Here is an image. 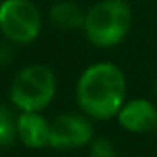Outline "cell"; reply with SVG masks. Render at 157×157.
<instances>
[{"label": "cell", "mask_w": 157, "mask_h": 157, "mask_svg": "<svg viewBox=\"0 0 157 157\" xmlns=\"http://www.w3.org/2000/svg\"><path fill=\"white\" fill-rule=\"evenodd\" d=\"M76 96L80 107L93 118L107 120L118 115L126 98L124 72L107 61L87 67L78 80Z\"/></svg>", "instance_id": "cell-1"}, {"label": "cell", "mask_w": 157, "mask_h": 157, "mask_svg": "<svg viewBox=\"0 0 157 157\" xmlns=\"http://www.w3.org/2000/svg\"><path fill=\"white\" fill-rule=\"evenodd\" d=\"M133 13L126 0H100L85 11L83 30L87 39L100 48H109L126 39Z\"/></svg>", "instance_id": "cell-2"}, {"label": "cell", "mask_w": 157, "mask_h": 157, "mask_svg": "<svg viewBox=\"0 0 157 157\" xmlns=\"http://www.w3.org/2000/svg\"><path fill=\"white\" fill-rule=\"evenodd\" d=\"M56 74L46 65H30L22 68L11 83V102L22 111H41L56 96Z\"/></svg>", "instance_id": "cell-3"}, {"label": "cell", "mask_w": 157, "mask_h": 157, "mask_svg": "<svg viewBox=\"0 0 157 157\" xmlns=\"http://www.w3.org/2000/svg\"><path fill=\"white\" fill-rule=\"evenodd\" d=\"M43 28V17L32 0H2L0 2V32L11 43L30 44Z\"/></svg>", "instance_id": "cell-4"}, {"label": "cell", "mask_w": 157, "mask_h": 157, "mask_svg": "<svg viewBox=\"0 0 157 157\" xmlns=\"http://www.w3.org/2000/svg\"><path fill=\"white\" fill-rule=\"evenodd\" d=\"M93 139V126L80 115H61L50 124V146L72 150L85 146Z\"/></svg>", "instance_id": "cell-5"}, {"label": "cell", "mask_w": 157, "mask_h": 157, "mask_svg": "<svg viewBox=\"0 0 157 157\" xmlns=\"http://www.w3.org/2000/svg\"><path fill=\"white\" fill-rule=\"evenodd\" d=\"M117 117L118 124L128 131L133 133L157 131V107L144 98H137L124 104Z\"/></svg>", "instance_id": "cell-6"}, {"label": "cell", "mask_w": 157, "mask_h": 157, "mask_svg": "<svg viewBox=\"0 0 157 157\" xmlns=\"http://www.w3.org/2000/svg\"><path fill=\"white\" fill-rule=\"evenodd\" d=\"M17 133L28 148H43L50 142V124L37 111H24L17 118Z\"/></svg>", "instance_id": "cell-7"}, {"label": "cell", "mask_w": 157, "mask_h": 157, "mask_svg": "<svg viewBox=\"0 0 157 157\" xmlns=\"http://www.w3.org/2000/svg\"><path fill=\"white\" fill-rule=\"evenodd\" d=\"M48 17L56 26L63 30H74V28H83L85 11L80 8V4L72 2V0H59L50 8Z\"/></svg>", "instance_id": "cell-8"}, {"label": "cell", "mask_w": 157, "mask_h": 157, "mask_svg": "<svg viewBox=\"0 0 157 157\" xmlns=\"http://www.w3.org/2000/svg\"><path fill=\"white\" fill-rule=\"evenodd\" d=\"M17 135V122L13 120V115L6 107H0V146L11 144Z\"/></svg>", "instance_id": "cell-9"}, {"label": "cell", "mask_w": 157, "mask_h": 157, "mask_svg": "<svg viewBox=\"0 0 157 157\" xmlns=\"http://www.w3.org/2000/svg\"><path fill=\"white\" fill-rule=\"evenodd\" d=\"M91 157H117L113 142L105 137L96 139L91 146Z\"/></svg>", "instance_id": "cell-10"}, {"label": "cell", "mask_w": 157, "mask_h": 157, "mask_svg": "<svg viewBox=\"0 0 157 157\" xmlns=\"http://www.w3.org/2000/svg\"><path fill=\"white\" fill-rule=\"evenodd\" d=\"M11 59V50L6 44H0V65H6Z\"/></svg>", "instance_id": "cell-11"}, {"label": "cell", "mask_w": 157, "mask_h": 157, "mask_svg": "<svg viewBox=\"0 0 157 157\" xmlns=\"http://www.w3.org/2000/svg\"><path fill=\"white\" fill-rule=\"evenodd\" d=\"M155 93H157V83H155Z\"/></svg>", "instance_id": "cell-12"}]
</instances>
